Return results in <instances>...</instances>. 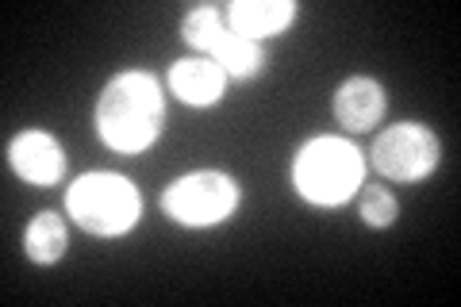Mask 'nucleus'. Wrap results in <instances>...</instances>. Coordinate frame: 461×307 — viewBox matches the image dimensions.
Segmentation results:
<instances>
[{"instance_id":"obj_1","label":"nucleus","mask_w":461,"mask_h":307,"mask_svg":"<svg viewBox=\"0 0 461 307\" xmlns=\"http://www.w3.org/2000/svg\"><path fill=\"white\" fill-rule=\"evenodd\" d=\"M96 135L112 154H147L162 139L166 127V93L150 69H120L100 89L96 100Z\"/></svg>"},{"instance_id":"obj_2","label":"nucleus","mask_w":461,"mask_h":307,"mask_svg":"<svg viewBox=\"0 0 461 307\" xmlns=\"http://www.w3.org/2000/svg\"><path fill=\"white\" fill-rule=\"evenodd\" d=\"M366 185V158L342 135H315L293 158V188L312 208H346Z\"/></svg>"},{"instance_id":"obj_3","label":"nucleus","mask_w":461,"mask_h":307,"mask_svg":"<svg viewBox=\"0 0 461 307\" xmlns=\"http://www.w3.org/2000/svg\"><path fill=\"white\" fill-rule=\"evenodd\" d=\"M66 215L93 239H120L139 227L142 193L108 169H93L66 188Z\"/></svg>"},{"instance_id":"obj_4","label":"nucleus","mask_w":461,"mask_h":307,"mask_svg":"<svg viewBox=\"0 0 461 307\" xmlns=\"http://www.w3.org/2000/svg\"><path fill=\"white\" fill-rule=\"evenodd\" d=\"M242 203V185L223 169H193L169 181L162 193V212L177 227H220Z\"/></svg>"},{"instance_id":"obj_5","label":"nucleus","mask_w":461,"mask_h":307,"mask_svg":"<svg viewBox=\"0 0 461 307\" xmlns=\"http://www.w3.org/2000/svg\"><path fill=\"white\" fill-rule=\"evenodd\" d=\"M442 162V139L427 123H393L373 139L369 166L381 173V181L393 185H420Z\"/></svg>"},{"instance_id":"obj_6","label":"nucleus","mask_w":461,"mask_h":307,"mask_svg":"<svg viewBox=\"0 0 461 307\" xmlns=\"http://www.w3.org/2000/svg\"><path fill=\"white\" fill-rule=\"evenodd\" d=\"M8 166L23 185L54 188L58 181L66 177V150H62V142H58L50 131L27 127L8 142Z\"/></svg>"},{"instance_id":"obj_7","label":"nucleus","mask_w":461,"mask_h":307,"mask_svg":"<svg viewBox=\"0 0 461 307\" xmlns=\"http://www.w3.org/2000/svg\"><path fill=\"white\" fill-rule=\"evenodd\" d=\"M330 112H335V120L342 131H350V135H366L373 131L384 112H388V93L377 77H366V73H357V77H346L335 96H330Z\"/></svg>"},{"instance_id":"obj_8","label":"nucleus","mask_w":461,"mask_h":307,"mask_svg":"<svg viewBox=\"0 0 461 307\" xmlns=\"http://www.w3.org/2000/svg\"><path fill=\"white\" fill-rule=\"evenodd\" d=\"M223 16L230 32H239L250 42H266L285 35L296 23L300 5L296 0H235V5L223 8Z\"/></svg>"},{"instance_id":"obj_9","label":"nucleus","mask_w":461,"mask_h":307,"mask_svg":"<svg viewBox=\"0 0 461 307\" xmlns=\"http://www.w3.org/2000/svg\"><path fill=\"white\" fill-rule=\"evenodd\" d=\"M227 73L220 69V62H212L208 54H193L181 58V62L169 66V93L189 108H212L220 104L227 93Z\"/></svg>"},{"instance_id":"obj_10","label":"nucleus","mask_w":461,"mask_h":307,"mask_svg":"<svg viewBox=\"0 0 461 307\" xmlns=\"http://www.w3.org/2000/svg\"><path fill=\"white\" fill-rule=\"evenodd\" d=\"M69 250V227L58 212H35V219L23 227V254L35 266H58Z\"/></svg>"},{"instance_id":"obj_11","label":"nucleus","mask_w":461,"mask_h":307,"mask_svg":"<svg viewBox=\"0 0 461 307\" xmlns=\"http://www.w3.org/2000/svg\"><path fill=\"white\" fill-rule=\"evenodd\" d=\"M212 62H220V69L227 73L230 81H250L258 77V73L266 69V47L262 42H250V39H242L239 32H223V39L212 47Z\"/></svg>"},{"instance_id":"obj_12","label":"nucleus","mask_w":461,"mask_h":307,"mask_svg":"<svg viewBox=\"0 0 461 307\" xmlns=\"http://www.w3.org/2000/svg\"><path fill=\"white\" fill-rule=\"evenodd\" d=\"M223 32H227V16H223V8H212V5L189 8L181 20L185 47H193L196 54H212V47L223 39Z\"/></svg>"},{"instance_id":"obj_13","label":"nucleus","mask_w":461,"mask_h":307,"mask_svg":"<svg viewBox=\"0 0 461 307\" xmlns=\"http://www.w3.org/2000/svg\"><path fill=\"white\" fill-rule=\"evenodd\" d=\"M357 215H362L366 227L388 230L400 219V200L393 196L388 185H362V193H357Z\"/></svg>"}]
</instances>
